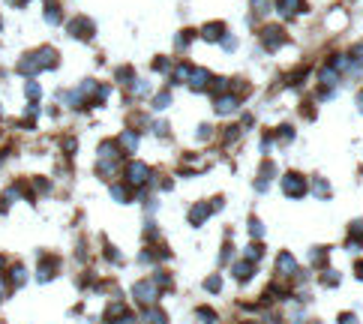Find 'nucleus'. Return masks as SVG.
<instances>
[{
  "instance_id": "b1692460",
  "label": "nucleus",
  "mask_w": 363,
  "mask_h": 324,
  "mask_svg": "<svg viewBox=\"0 0 363 324\" xmlns=\"http://www.w3.org/2000/svg\"><path fill=\"white\" fill-rule=\"evenodd\" d=\"M249 234H252V237H261L264 234V225L258 222V219H249Z\"/></svg>"
},
{
  "instance_id": "7ed1b4c3",
  "label": "nucleus",
  "mask_w": 363,
  "mask_h": 324,
  "mask_svg": "<svg viewBox=\"0 0 363 324\" xmlns=\"http://www.w3.org/2000/svg\"><path fill=\"white\" fill-rule=\"evenodd\" d=\"M282 189H285V195H291V198H300V195H306V180H303L300 174H285V177H282Z\"/></svg>"
},
{
  "instance_id": "bb28decb",
  "label": "nucleus",
  "mask_w": 363,
  "mask_h": 324,
  "mask_svg": "<svg viewBox=\"0 0 363 324\" xmlns=\"http://www.w3.org/2000/svg\"><path fill=\"white\" fill-rule=\"evenodd\" d=\"M252 9L255 12H267L270 9V0H252Z\"/></svg>"
},
{
  "instance_id": "9b49d317",
  "label": "nucleus",
  "mask_w": 363,
  "mask_h": 324,
  "mask_svg": "<svg viewBox=\"0 0 363 324\" xmlns=\"http://www.w3.org/2000/svg\"><path fill=\"white\" fill-rule=\"evenodd\" d=\"M234 276H237L240 282H246V279L252 276V264H249V261H237V264H234Z\"/></svg>"
},
{
  "instance_id": "0eeeda50",
  "label": "nucleus",
  "mask_w": 363,
  "mask_h": 324,
  "mask_svg": "<svg viewBox=\"0 0 363 324\" xmlns=\"http://www.w3.org/2000/svg\"><path fill=\"white\" fill-rule=\"evenodd\" d=\"M237 105H240V99H237V96H228V93H225V96H216V105H213V108H216L219 114H231V111H234Z\"/></svg>"
},
{
  "instance_id": "1a4fd4ad",
  "label": "nucleus",
  "mask_w": 363,
  "mask_h": 324,
  "mask_svg": "<svg viewBox=\"0 0 363 324\" xmlns=\"http://www.w3.org/2000/svg\"><path fill=\"white\" fill-rule=\"evenodd\" d=\"M210 210H213L210 204H195V207L189 210V222H192V225H201V222L210 216Z\"/></svg>"
},
{
  "instance_id": "7c9ffc66",
  "label": "nucleus",
  "mask_w": 363,
  "mask_h": 324,
  "mask_svg": "<svg viewBox=\"0 0 363 324\" xmlns=\"http://www.w3.org/2000/svg\"><path fill=\"white\" fill-rule=\"evenodd\" d=\"M3 264H6V261H3V255H0V267H3Z\"/></svg>"
},
{
  "instance_id": "4468645a",
  "label": "nucleus",
  "mask_w": 363,
  "mask_h": 324,
  "mask_svg": "<svg viewBox=\"0 0 363 324\" xmlns=\"http://www.w3.org/2000/svg\"><path fill=\"white\" fill-rule=\"evenodd\" d=\"M261 258V246L258 243H249L246 249H243V261H249V264H255V261Z\"/></svg>"
},
{
  "instance_id": "cd10ccee",
  "label": "nucleus",
  "mask_w": 363,
  "mask_h": 324,
  "mask_svg": "<svg viewBox=\"0 0 363 324\" xmlns=\"http://www.w3.org/2000/svg\"><path fill=\"white\" fill-rule=\"evenodd\" d=\"M27 96H30V99L39 96V84H36V81H27Z\"/></svg>"
},
{
  "instance_id": "2eb2a0df",
  "label": "nucleus",
  "mask_w": 363,
  "mask_h": 324,
  "mask_svg": "<svg viewBox=\"0 0 363 324\" xmlns=\"http://www.w3.org/2000/svg\"><path fill=\"white\" fill-rule=\"evenodd\" d=\"M45 21H48V24H57V21H60V6H57V3H48V6H45Z\"/></svg>"
},
{
  "instance_id": "c85d7f7f",
  "label": "nucleus",
  "mask_w": 363,
  "mask_h": 324,
  "mask_svg": "<svg viewBox=\"0 0 363 324\" xmlns=\"http://www.w3.org/2000/svg\"><path fill=\"white\" fill-rule=\"evenodd\" d=\"M339 324H354V315H351V312H345V315H339Z\"/></svg>"
},
{
  "instance_id": "393cba45",
  "label": "nucleus",
  "mask_w": 363,
  "mask_h": 324,
  "mask_svg": "<svg viewBox=\"0 0 363 324\" xmlns=\"http://www.w3.org/2000/svg\"><path fill=\"white\" fill-rule=\"evenodd\" d=\"M321 282H324V285H339V273H324V276H321Z\"/></svg>"
},
{
  "instance_id": "a878e982",
  "label": "nucleus",
  "mask_w": 363,
  "mask_h": 324,
  "mask_svg": "<svg viewBox=\"0 0 363 324\" xmlns=\"http://www.w3.org/2000/svg\"><path fill=\"white\" fill-rule=\"evenodd\" d=\"M168 102H171V96H168V93H159V96L153 99V108H165Z\"/></svg>"
},
{
  "instance_id": "dca6fc26",
  "label": "nucleus",
  "mask_w": 363,
  "mask_h": 324,
  "mask_svg": "<svg viewBox=\"0 0 363 324\" xmlns=\"http://www.w3.org/2000/svg\"><path fill=\"white\" fill-rule=\"evenodd\" d=\"M117 144H123V147H126V150H129V153H132V150L138 147V135H135V132H123Z\"/></svg>"
},
{
  "instance_id": "c756f323",
  "label": "nucleus",
  "mask_w": 363,
  "mask_h": 324,
  "mask_svg": "<svg viewBox=\"0 0 363 324\" xmlns=\"http://www.w3.org/2000/svg\"><path fill=\"white\" fill-rule=\"evenodd\" d=\"M357 276L363 279V261H357Z\"/></svg>"
},
{
  "instance_id": "f8f14e48",
  "label": "nucleus",
  "mask_w": 363,
  "mask_h": 324,
  "mask_svg": "<svg viewBox=\"0 0 363 324\" xmlns=\"http://www.w3.org/2000/svg\"><path fill=\"white\" fill-rule=\"evenodd\" d=\"M54 270H57V258L42 261V267H39V279H42V282H45V279H51V276H54Z\"/></svg>"
},
{
  "instance_id": "f03ea898",
  "label": "nucleus",
  "mask_w": 363,
  "mask_h": 324,
  "mask_svg": "<svg viewBox=\"0 0 363 324\" xmlns=\"http://www.w3.org/2000/svg\"><path fill=\"white\" fill-rule=\"evenodd\" d=\"M147 177H150V168H147L144 162H129V165H126V180H129L132 186L147 183Z\"/></svg>"
},
{
  "instance_id": "9d476101",
  "label": "nucleus",
  "mask_w": 363,
  "mask_h": 324,
  "mask_svg": "<svg viewBox=\"0 0 363 324\" xmlns=\"http://www.w3.org/2000/svg\"><path fill=\"white\" fill-rule=\"evenodd\" d=\"M207 81H210V72H207V69H192L189 84H192L195 90H204V87H207Z\"/></svg>"
},
{
  "instance_id": "aec40b11",
  "label": "nucleus",
  "mask_w": 363,
  "mask_h": 324,
  "mask_svg": "<svg viewBox=\"0 0 363 324\" xmlns=\"http://www.w3.org/2000/svg\"><path fill=\"white\" fill-rule=\"evenodd\" d=\"M312 189H315V195H321V198H327V195H330V186L321 180V177H315V180H312Z\"/></svg>"
},
{
  "instance_id": "f257e3e1",
  "label": "nucleus",
  "mask_w": 363,
  "mask_h": 324,
  "mask_svg": "<svg viewBox=\"0 0 363 324\" xmlns=\"http://www.w3.org/2000/svg\"><path fill=\"white\" fill-rule=\"evenodd\" d=\"M132 294H135V300L138 303H144V306H150L156 297H159V288L150 282V279H144V282H135V288H132Z\"/></svg>"
},
{
  "instance_id": "f3484780",
  "label": "nucleus",
  "mask_w": 363,
  "mask_h": 324,
  "mask_svg": "<svg viewBox=\"0 0 363 324\" xmlns=\"http://www.w3.org/2000/svg\"><path fill=\"white\" fill-rule=\"evenodd\" d=\"M144 321H150V324H165V312H162V309H147V312H144Z\"/></svg>"
},
{
  "instance_id": "39448f33",
  "label": "nucleus",
  "mask_w": 363,
  "mask_h": 324,
  "mask_svg": "<svg viewBox=\"0 0 363 324\" xmlns=\"http://www.w3.org/2000/svg\"><path fill=\"white\" fill-rule=\"evenodd\" d=\"M261 39H264V45L273 51V48H279V45H282L288 36L282 33V27H267V30H261Z\"/></svg>"
},
{
  "instance_id": "423d86ee",
  "label": "nucleus",
  "mask_w": 363,
  "mask_h": 324,
  "mask_svg": "<svg viewBox=\"0 0 363 324\" xmlns=\"http://www.w3.org/2000/svg\"><path fill=\"white\" fill-rule=\"evenodd\" d=\"M276 270H279V276H294L297 264H294V258H291L288 252H282V255L276 258Z\"/></svg>"
},
{
  "instance_id": "5701e85b",
  "label": "nucleus",
  "mask_w": 363,
  "mask_h": 324,
  "mask_svg": "<svg viewBox=\"0 0 363 324\" xmlns=\"http://www.w3.org/2000/svg\"><path fill=\"white\" fill-rule=\"evenodd\" d=\"M111 195H114L117 201H126V198H129V189H126V186H111Z\"/></svg>"
},
{
  "instance_id": "6e6552de",
  "label": "nucleus",
  "mask_w": 363,
  "mask_h": 324,
  "mask_svg": "<svg viewBox=\"0 0 363 324\" xmlns=\"http://www.w3.org/2000/svg\"><path fill=\"white\" fill-rule=\"evenodd\" d=\"M306 9V3L303 0H279V12L288 18V15H297V12H303Z\"/></svg>"
},
{
  "instance_id": "20e7f679",
  "label": "nucleus",
  "mask_w": 363,
  "mask_h": 324,
  "mask_svg": "<svg viewBox=\"0 0 363 324\" xmlns=\"http://www.w3.org/2000/svg\"><path fill=\"white\" fill-rule=\"evenodd\" d=\"M69 33H72L75 39H90V36H93V21H90V18H72V21H69Z\"/></svg>"
},
{
  "instance_id": "a211bd4d",
  "label": "nucleus",
  "mask_w": 363,
  "mask_h": 324,
  "mask_svg": "<svg viewBox=\"0 0 363 324\" xmlns=\"http://www.w3.org/2000/svg\"><path fill=\"white\" fill-rule=\"evenodd\" d=\"M195 315L201 318V324H213V321H216V312H213V309H207V306H201Z\"/></svg>"
},
{
  "instance_id": "412c9836",
  "label": "nucleus",
  "mask_w": 363,
  "mask_h": 324,
  "mask_svg": "<svg viewBox=\"0 0 363 324\" xmlns=\"http://www.w3.org/2000/svg\"><path fill=\"white\" fill-rule=\"evenodd\" d=\"M9 279H12V285H21V282L27 279V273H24V267H12V276H9Z\"/></svg>"
},
{
  "instance_id": "4be33fe9",
  "label": "nucleus",
  "mask_w": 363,
  "mask_h": 324,
  "mask_svg": "<svg viewBox=\"0 0 363 324\" xmlns=\"http://www.w3.org/2000/svg\"><path fill=\"white\" fill-rule=\"evenodd\" d=\"M204 288H207V291H219V288H222V279H219V276H210V279L204 282Z\"/></svg>"
},
{
  "instance_id": "ddd939ff",
  "label": "nucleus",
  "mask_w": 363,
  "mask_h": 324,
  "mask_svg": "<svg viewBox=\"0 0 363 324\" xmlns=\"http://www.w3.org/2000/svg\"><path fill=\"white\" fill-rule=\"evenodd\" d=\"M222 33H225V24L216 21V24H207V27H204V39L213 42V39H222Z\"/></svg>"
},
{
  "instance_id": "6ab92c4d",
  "label": "nucleus",
  "mask_w": 363,
  "mask_h": 324,
  "mask_svg": "<svg viewBox=\"0 0 363 324\" xmlns=\"http://www.w3.org/2000/svg\"><path fill=\"white\" fill-rule=\"evenodd\" d=\"M327 261V249H315V252H309V264H315V267H321Z\"/></svg>"
}]
</instances>
